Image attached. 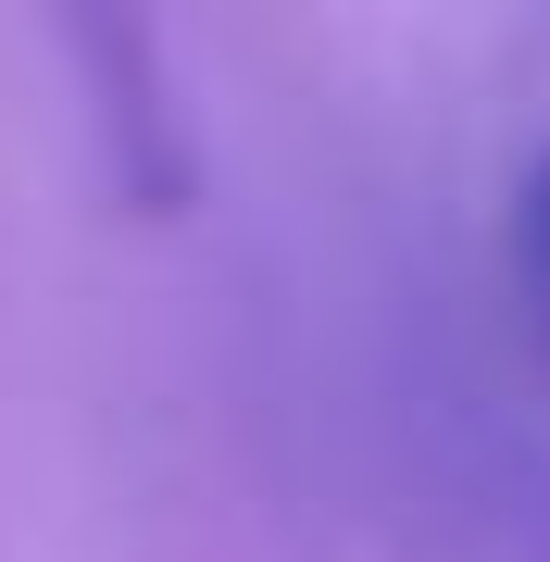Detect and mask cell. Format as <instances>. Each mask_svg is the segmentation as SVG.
Masks as SVG:
<instances>
[{
	"label": "cell",
	"mask_w": 550,
	"mask_h": 562,
	"mask_svg": "<svg viewBox=\"0 0 550 562\" xmlns=\"http://www.w3.org/2000/svg\"><path fill=\"white\" fill-rule=\"evenodd\" d=\"M526 288H538V325H550V162L526 176Z\"/></svg>",
	"instance_id": "6da1fadb"
}]
</instances>
